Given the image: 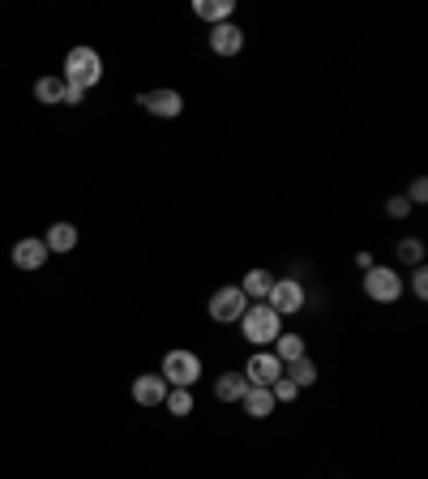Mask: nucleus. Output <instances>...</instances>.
Returning <instances> with one entry per match:
<instances>
[{
    "label": "nucleus",
    "instance_id": "obj_12",
    "mask_svg": "<svg viewBox=\"0 0 428 479\" xmlns=\"http://www.w3.org/2000/svg\"><path fill=\"white\" fill-rule=\"evenodd\" d=\"M274 407H279V403H274V394L266 390V385H249V394L240 398V411L249 415V420H270Z\"/></svg>",
    "mask_w": 428,
    "mask_h": 479
},
{
    "label": "nucleus",
    "instance_id": "obj_19",
    "mask_svg": "<svg viewBox=\"0 0 428 479\" xmlns=\"http://www.w3.org/2000/svg\"><path fill=\"white\" fill-rule=\"evenodd\" d=\"M270 352L279 355V360H283V368H287V364H296V360H304V355H309V347H304V339H300V334H279Z\"/></svg>",
    "mask_w": 428,
    "mask_h": 479
},
{
    "label": "nucleus",
    "instance_id": "obj_11",
    "mask_svg": "<svg viewBox=\"0 0 428 479\" xmlns=\"http://www.w3.org/2000/svg\"><path fill=\"white\" fill-rule=\"evenodd\" d=\"M210 52L214 56H223V60H231V56H240L244 52V30L236 26V22H223V26H210Z\"/></svg>",
    "mask_w": 428,
    "mask_h": 479
},
{
    "label": "nucleus",
    "instance_id": "obj_17",
    "mask_svg": "<svg viewBox=\"0 0 428 479\" xmlns=\"http://www.w3.org/2000/svg\"><path fill=\"white\" fill-rule=\"evenodd\" d=\"M163 411H168V415H176V420H185V415H193V411H198V398H193V390H176V385H168Z\"/></svg>",
    "mask_w": 428,
    "mask_h": 479
},
{
    "label": "nucleus",
    "instance_id": "obj_7",
    "mask_svg": "<svg viewBox=\"0 0 428 479\" xmlns=\"http://www.w3.org/2000/svg\"><path fill=\"white\" fill-rule=\"evenodd\" d=\"M240 372H244V381H249V385H266V390H270L274 381L283 377V360H279V355L266 347V352H253V355H249Z\"/></svg>",
    "mask_w": 428,
    "mask_h": 479
},
{
    "label": "nucleus",
    "instance_id": "obj_13",
    "mask_svg": "<svg viewBox=\"0 0 428 479\" xmlns=\"http://www.w3.org/2000/svg\"><path fill=\"white\" fill-rule=\"evenodd\" d=\"M193 14L198 22L223 26V22H236V0H193Z\"/></svg>",
    "mask_w": 428,
    "mask_h": 479
},
{
    "label": "nucleus",
    "instance_id": "obj_27",
    "mask_svg": "<svg viewBox=\"0 0 428 479\" xmlns=\"http://www.w3.org/2000/svg\"><path fill=\"white\" fill-rule=\"evenodd\" d=\"M356 266H360V270H369V266H377V261H372V253H356Z\"/></svg>",
    "mask_w": 428,
    "mask_h": 479
},
{
    "label": "nucleus",
    "instance_id": "obj_26",
    "mask_svg": "<svg viewBox=\"0 0 428 479\" xmlns=\"http://www.w3.org/2000/svg\"><path fill=\"white\" fill-rule=\"evenodd\" d=\"M82 99H86V90H77V86H65V107H82Z\"/></svg>",
    "mask_w": 428,
    "mask_h": 479
},
{
    "label": "nucleus",
    "instance_id": "obj_16",
    "mask_svg": "<svg viewBox=\"0 0 428 479\" xmlns=\"http://www.w3.org/2000/svg\"><path fill=\"white\" fill-rule=\"evenodd\" d=\"M43 244H47V253H73V249H77V227L52 223L47 227V236H43Z\"/></svg>",
    "mask_w": 428,
    "mask_h": 479
},
{
    "label": "nucleus",
    "instance_id": "obj_2",
    "mask_svg": "<svg viewBox=\"0 0 428 479\" xmlns=\"http://www.w3.org/2000/svg\"><path fill=\"white\" fill-rule=\"evenodd\" d=\"M60 82L77 86V90H95V86L103 82V56L95 47H69L65 69H60Z\"/></svg>",
    "mask_w": 428,
    "mask_h": 479
},
{
    "label": "nucleus",
    "instance_id": "obj_5",
    "mask_svg": "<svg viewBox=\"0 0 428 479\" xmlns=\"http://www.w3.org/2000/svg\"><path fill=\"white\" fill-rule=\"evenodd\" d=\"M244 309H249V300H244V291L236 287V282L219 287V291L210 296V304H206V312H210L214 325H236L244 317Z\"/></svg>",
    "mask_w": 428,
    "mask_h": 479
},
{
    "label": "nucleus",
    "instance_id": "obj_24",
    "mask_svg": "<svg viewBox=\"0 0 428 479\" xmlns=\"http://www.w3.org/2000/svg\"><path fill=\"white\" fill-rule=\"evenodd\" d=\"M385 214H390V219H407V214H412V201L403 198V193H394V198L385 201Z\"/></svg>",
    "mask_w": 428,
    "mask_h": 479
},
{
    "label": "nucleus",
    "instance_id": "obj_15",
    "mask_svg": "<svg viewBox=\"0 0 428 479\" xmlns=\"http://www.w3.org/2000/svg\"><path fill=\"white\" fill-rule=\"evenodd\" d=\"M244 394H249L244 372H223V377H214V398H219V403H236V407H240Z\"/></svg>",
    "mask_w": 428,
    "mask_h": 479
},
{
    "label": "nucleus",
    "instance_id": "obj_25",
    "mask_svg": "<svg viewBox=\"0 0 428 479\" xmlns=\"http://www.w3.org/2000/svg\"><path fill=\"white\" fill-rule=\"evenodd\" d=\"M412 296H415V300H428V270H424V266L412 270Z\"/></svg>",
    "mask_w": 428,
    "mask_h": 479
},
{
    "label": "nucleus",
    "instance_id": "obj_8",
    "mask_svg": "<svg viewBox=\"0 0 428 479\" xmlns=\"http://www.w3.org/2000/svg\"><path fill=\"white\" fill-rule=\"evenodd\" d=\"M138 103H142V112L158 116V120H176V116L185 112V95L171 90V86H163V90H142Z\"/></svg>",
    "mask_w": 428,
    "mask_h": 479
},
{
    "label": "nucleus",
    "instance_id": "obj_14",
    "mask_svg": "<svg viewBox=\"0 0 428 479\" xmlns=\"http://www.w3.org/2000/svg\"><path fill=\"white\" fill-rule=\"evenodd\" d=\"M236 287L244 291V300H249V304H261V300L270 296L274 274H270V270H261V266H257V270H249V274H244V279L236 282Z\"/></svg>",
    "mask_w": 428,
    "mask_h": 479
},
{
    "label": "nucleus",
    "instance_id": "obj_9",
    "mask_svg": "<svg viewBox=\"0 0 428 479\" xmlns=\"http://www.w3.org/2000/svg\"><path fill=\"white\" fill-rule=\"evenodd\" d=\"M128 398H133L138 407L155 411V407H163V398H168V381L158 377V372H142V377H133V385H128Z\"/></svg>",
    "mask_w": 428,
    "mask_h": 479
},
{
    "label": "nucleus",
    "instance_id": "obj_1",
    "mask_svg": "<svg viewBox=\"0 0 428 479\" xmlns=\"http://www.w3.org/2000/svg\"><path fill=\"white\" fill-rule=\"evenodd\" d=\"M236 325H240L244 342H253L257 352L274 347V339L283 334V317H279V312H274L266 300H261V304H249V309H244V317Z\"/></svg>",
    "mask_w": 428,
    "mask_h": 479
},
{
    "label": "nucleus",
    "instance_id": "obj_22",
    "mask_svg": "<svg viewBox=\"0 0 428 479\" xmlns=\"http://www.w3.org/2000/svg\"><path fill=\"white\" fill-rule=\"evenodd\" d=\"M270 394H274V403H296V398H300V390H296V385H291L287 377H279V381L270 385Z\"/></svg>",
    "mask_w": 428,
    "mask_h": 479
},
{
    "label": "nucleus",
    "instance_id": "obj_18",
    "mask_svg": "<svg viewBox=\"0 0 428 479\" xmlns=\"http://www.w3.org/2000/svg\"><path fill=\"white\" fill-rule=\"evenodd\" d=\"M283 377L296 385V390H309V385H317V364H313V355H304V360H296V364H287L283 368Z\"/></svg>",
    "mask_w": 428,
    "mask_h": 479
},
{
    "label": "nucleus",
    "instance_id": "obj_3",
    "mask_svg": "<svg viewBox=\"0 0 428 479\" xmlns=\"http://www.w3.org/2000/svg\"><path fill=\"white\" fill-rule=\"evenodd\" d=\"M201 372H206V364H201L198 352H189V347H171V352H163L158 377L168 381V385H176V390H193V385L201 381Z\"/></svg>",
    "mask_w": 428,
    "mask_h": 479
},
{
    "label": "nucleus",
    "instance_id": "obj_6",
    "mask_svg": "<svg viewBox=\"0 0 428 479\" xmlns=\"http://www.w3.org/2000/svg\"><path fill=\"white\" fill-rule=\"evenodd\" d=\"M266 304H270L279 317H296V312H304V304H309V291H304L300 279H274Z\"/></svg>",
    "mask_w": 428,
    "mask_h": 479
},
{
    "label": "nucleus",
    "instance_id": "obj_23",
    "mask_svg": "<svg viewBox=\"0 0 428 479\" xmlns=\"http://www.w3.org/2000/svg\"><path fill=\"white\" fill-rule=\"evenodd\" d=\"M403 198L412 201V206H424V201H428V180H424V176H415V180H412V189H407Z\"/></svg>",
    "mask_w": 428,
    "mask_h": 479
},
{
    "label": "nucleus",
    "instance_id": "obj_10",
    "mask_svg": "<svg viewBox=\"0 0 428 479\" xmlns=\"http://www.w3.org/2000/svg\"><path fill=\"white\" fill-rule=\"evenodd\" d=\"M9 257H14V266H17V270L35 274V270H43V261H47L52 253H47L43 236H22V240L14 244V253H9Z\"/></svg>",
    "mask_w": 428,
    "mask_h": 479
},
{
    "label": "nucleus",
    "instance_id": "obj_21",
    "mask_svg": "<svg viewBox=\"0 0 428 479\" xmlns=\"http://www.w3.org/2000/svg\"><path fill=\"white\" fill-rule=\"evenodd\" d=\"M394 253H399V261L403 266H424V240H415V236H407V240H399V249H394Z\"/></svg>",
    "mask_w": 428,
    "mask_h": 479
},
{
    "label": "nucleus",
    "instance_id": "obj_20",
    "mask_svg": "<svg viewBox=\"0 0 428 479\" xmlns=\"http://www.w3.org/2000/svg\"><path fill=\"white\" fill-rule=\"evenodd\" d=\"M35 99H39L43 107H56V103L65 99V82H60V77H52V73H47V77H39V82H35Z\"/></svg>",
    "mask_w": 428,
    "mask_h": 479
},
{
    "label": "nucleus",
    "instance_id": "obj_4",
    "mask_svg": "<svg viewBox=\"0 0 428 479\" xmlns=\"http://www.w3.org/2000/svg\"><path fill=\"white\" fill-rule=\"evenodd\" d=\"M364 296H369L372 304H399L403 274L394 266H369L364 270Z\"/></svg>",
    "mask_w": 428,
    "mask_h": 479
}]
</instances>
